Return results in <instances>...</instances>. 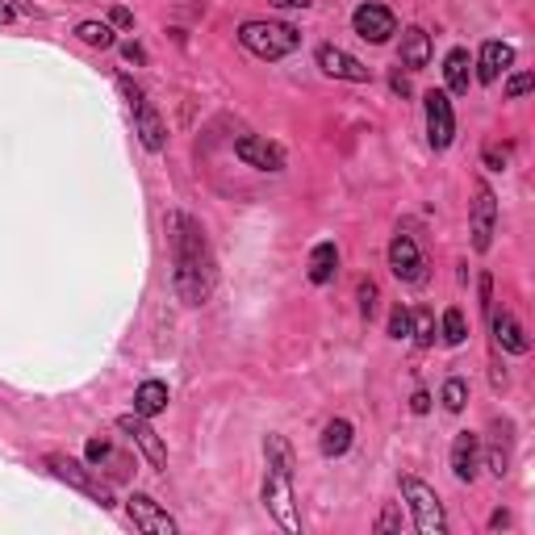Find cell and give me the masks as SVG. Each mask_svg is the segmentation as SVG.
I'll return each instance as SVG.
<instances>
[{"mask_svg":"<svg viewBox=\"0 0 535 535\" xmlns=\"http://www.w3.org/2000/svg\"><path fill=\"white\" fill-rule=\"evenodd\" d=\"M168 247H172V293L184 306H205L218 285V260L205 239V226L184 209L168 214Z\"/></svg>","mask_w":535,"mask_h":535,"instance_id":"cell-1","label":"cell"},{"mask_svg":"<svg viewBox=\"0 0 535 535\" xmlns=\"http://www.w3.org/2000/svg\"><path fill=\"white\" fill-rule=\"evenodd\" d=\"M264 506L268 515L281 523V531L301 535V515H297V498H293V448L285 435H268L264 439Z\"/></svg>","mask_w":535,"mask_h":535,"instance_id":"cell-2","label":"cell"},{"mask_svg":"<svg viewBox=\"0 0 535 535\" xmlns=\"http://www.w3.org/2000/svg\"><path fill=\"white\" fill-rule=\"evenodd\" d=\"M239 42H243V51H251L255 59L276 63V59H285V55L297 51L301 34L289 26V21H243Z\"/></svg>","mask_w":535,"mask_h":535,"instance_id":"cell-3","label":"cell"},{"mask_svg":"<svg viewBox=\"0 0 535 535\" xmlns=\"http://www.w3.org/2000/svg\"><path fill=\"white\" fill-rule=\"evenodd\" d=\"M402 498L410 506L414 531H423V535H448V510H444V502H439V494L431 490L427 481L402 477Z\"/></svg>","mask_w":535,"mask_h":535,"instance_id":"cell-4","label":"cell"},{"mask_svg":"<svg viewBox=\"0 0 535 535\" xmlns=\"http://www.w3.org/2000/svg\"><path fill=\"white\" fill-rule=\"evenodd\" d=\"M46 469H51L59 481H67L72 490H80V494H88L92 502H101L105 510L113 506V494H109V485L97 477V469H92L88 460H76V456H63V452H51L46 456Z\"/></svg>","mask_w":535,"mask_h":535,"instance_id":"cell-5","label":"cell"},{"mask_svg":"<svg viewBox=\"0 0 535 535\" xmlns=\"http://www.w3.org/2000/svg\"><path fill=\"white\" fill-rule=\"evenodd\" d=\"M423 118H427V143L431 151H448L456 143V109L444 88L423 92Z\"/></svg>","mask_w":535,"mask_h":535,"instance_id":"cell-6","label":"cell"},{"mask_svg":"<svg viewBox=\"0 0 535 535\" xmlns=\"http://www.w3.org/2000/svg\"><path fill=\"white\" fill-rule=\"evenodd\" d=\"M389 268L402 285H423L427 281V255H423V247H418V239L406 235V230H398V235L389 239Z\"/></svg>","mask_w":535,"mask_h":535,"instance_id":"cell-7","label":"cell"},{"mask_svg":"<svg viewBox=\"0 0 535 535\" xmlns=\"http://www.w3.org/2000/svg\"><path fill=\"white\" fill-rule=\"evenodd\" d=\"M469 235H473V251H490L494 235H498V197L490 184H477L473 189V209H469Z\"/></svg>","mask_w":535,"mask_h":535,"instance_id":"cell-8","label":"cell"},{"mask_svg":"<svg viewBox=\"0 0 535 535\" xmlns=\"http://www.w3.org/2000/svg\"><path fill=\"white\" fill-rule=\"evenodd\" d=\"M118 431L134 439V448L147 456V464H151L155 473H164V469H168V444L159 439V431L147 423L143 414H122V418H118Z\"/></svg>","mask_w":535,"mask_h":535,"instance_id":"cell-9","label":"cell"},{"mask_svg":"<svg viewBox=\"0 0 535 535\" xmlns=\"http://www.w3.org/2000/svg\"><path fill=\"white\" fill-rule=\"evenodd\" d=\"M314 63H318V72L331 76V80H347V84H368V80H372L368 63H360L356 55H347L343 46H331V42L318 46V51H314Z\"/></svg>","mask_w":535,"mask_h":535,"instance_id":"cell-10","label":"cell"},{"mask_svg":"<svg viewBox=\"0 0 535 535\" xmlns=\"http://www.w3.org/2000/svg\"><path fill=\"white\" fill-rule=\"evenodd\" d=\"M352 30L364 38V42H372V46H385L393 34H398V17H393V9L389 5H360L356 13H352Z\"/></svg>","mask_w":535,"mask_h":535,"instance_id":"cell-11","label":"cell"},{"mask_svg":"<svg viewBox=\"0 0 535 535\" xmlns=\"http://www.w3.org/2000/svg\"><path fill=\"white\" fill-rule=\"evenodd\" d=\"M126 510H130L134 527H138V531H147V535H176V531H180V523H176L151 494H138V490H134V494L126 498Z\"/></svg>","mask_w":535,"mask_h":535,"instance_id":"cell-12","label":"cell"},{"mask_svg":"<svg viewBox=\"0 0 535 535\" xmlns=\"http://www.w3.org/2000/svg\"><path fill=\"white\" fill-rule=\"evenodd\" d=\"M235 155L243 159L247 168H255V172H285V147L268 143V138H260V134L235 138Z\"/></svg>","mask_w":535,"mask_h":535,"instance_id":"cell-13","label":"cell"},{"mask_svg":"<svg viewBox=\"0 0 535 535\" xmlns=\"http://www.w3.org/2000/svg\"><path fill=\"white\" fill-rule=\"evenodd\" d=\"M448 464H452V477H456V481L473 485V481H477V473H481V435H473V431H460V435L452 439Z\"/></svg>","mask_w":535,"mask_h":535,"instance_id":"cell-14","label":"cell"},{"mask_svg":"<svg viewBox=\"0 0 535 535\" xmlns=\"http://www.w3.org/2000/svg\"><path fill=\"white\" fill-rule=\"evenodd\" d=\"M473 67H477V84H494L498 76H506L510 67H515V46L502 42V38H490V42H485L481 51H477Z\"/></svg>","mask_w":535,"mask_h":535,"instance_id":"cell-15","label":"cell"},{"mask_svg":"<svg viewBox=\"0 0 535 535\" xmlns=\"http://www.w3.org/2000/svg\"><path fill=\"white\" fill-rule=\"evenodd\" d=\"M510 460H515V427L498 418L490 427V448H485V469H490L498 481L510 473Z\"/></svg>","mask_w":535,"mask_h":535,"instance_id":"cell-16","label":"cell"},{"mask_svg":"<svg viewBox=\"0 0 535 535\" xmlns=\"http://www.w3.org/2000/svg\"><path fill=\"white\" fill-rule=\"evenodd\" d=\"M490 327H494V343L510 356H527L531 352V339L523 331V322L510 314V310H490Z\"/></svg>","mask_w":535,"mask_h":535,"instance_id":"cell-17","label":"cell"},{"mask_svg":"<svg viewBox=\"0 0 535 535\" xmlns=\"http://www.w3.org/2000/svg\"><path fill=\"white\" fill-rule=\"evenodd\" d=\"M134 134H138V143H143V151H151V155H159V151L168 147V126H164V118L155 113L151 101L134 105Z\"/></svg>","mask_w":535,"mask_h":535,"instance_id":"cell-18","label":"cell"},{"mask_svg":"<svg viewBox=\"0 0 535 535\" xmlns=\"http://www.w3.org/2000/svg\"><path fill=\"white\" fill-rule=\"evenodd\" d=\"M427 63H431V34L423 26H406L402 46H398V67H406V72H423Z\"/></svg>","mask_w":535,"mask_h":535,"instance_id":"cell-19","label":"cell"},{"mask_svg":"<svg viewBox=\"0 0 535 535\" xmlns=\"http://www.w3.org/2000/svg\"><path fill=\"white\" fill-rule=\"evenodd\" d=\"M469 84H473V55L464 46H452L444 59V92L448 97H469Z\"/></svg>","mask_w":535,"mask_h":535,"instance_id":"cell-20","label":"cell"},{"mask_svg":"<svg viewBox=\"0 0 535 535\" xmlns=\"http://www.w3.org/2000/svg\"><path fill=\"white\" fill-rule=\"evenodd\" d=\"M352 439H356L352 423H347V418H331V423L322 427V435H318V452L327 460H339V456H347V448H352Z\"/></svg>","mask_w":535,"mask_h":535,"instance_id":"cell-21","label":"cell"},{"mask_svg":"<svg viewBox=\"0 0 535 535\" xmlns=\"http://www.w3.org/2000/svg\"><path fill=\"white\" fill-rule=\"evenodd\" d=\"M335 272H339V247L327 239V243H318L310 251V285H331L335 281Z\"/></svg>","mask_w":535,"mask_h":535,"instance_id":"cell-22","label":"cell"},{"mask_svg":"<svg viewBox=\"0 0 535 535\" xmlns=\"http://www.w3.org/2000/svg\"><path fill=\"white\" fill-rule=\"evenodd\" d=\"M168 410V385L164 381H143L134 389V414H143V418H155V414H164Z\"/></svg>","mask_w":535,"mask_h":535,"instance_id":"cell-23","label":"cell"},{"mask_svg":"<svg viewBox=\"0 0 535 535\" xmlns=\"http://www.w3.org/2000/svg\"><path fill=\"white\" fill-rule=\"evenodd\" d=\"M76 38L84 46H92V51H113L118 46V34H113L109 21H80L76 26Z\"/></svg>","mask_w":535,"mask_h":535,"instance_id":"cell-24","label":"cell"},{"mask_svg":"<svg viewBox=\"0 0 535 535\" xmlns=\"http://www.w3.org/2000/svg\"><path fill=\"white\" fill-rule=\"evenodd\" d=\"M439 339H444L448 347H460L464 339H469V322H464V310L460 306H448L444 318H439Z\"/></svg>","mask_w":535,"mask_h":535,"instance_id":"cell-25","label":"cell"},{"mask_svg":"<svg viewBox=\"0 0 535 535\" xmlns=\"http://www.w3.org/2000/svg\"><path fill=\"white\" fill-rule=\"evenodd\" d=\"M84 460H88L97 473H101V464H109L113 473H122V469H126V460H122V456H113V444H109V439H88Z\"/></svg>","mask_w":535,"mask_h":535,"instance_id":"cell-26","label":"cell"},{"mask_svg":"<svg viewBox=\"0 0 535 535\" xmlns=\"http://www.w3.org/2000/svg\"><path fill=\"white\" fill-rule=\"evenodd\" d=\"M439 402H444L448 414H460L464 406H469V381H464V377H448L444 389H439Z\"/></svg>","mask_w":535,"mask_h":535,"instance_id":"cell-27","label":"cell"},{"mask_svg":"<svg viewBox=\"0 0 535 535\" xmlns=\"http://www.w3.org/2000/svg\"><path fill=\"white\" fill-rule=\"evenodd\" d=\"M410 335H414V343H418V347H431V343H435V335H439L435 314H431V310H414V314H410Z\"/></svg>","mask_w":535,"mask_h":535,"instance_id":"cell-28","label":"cell"},{"mask_svg":"<svg viewBox=\"0 0 535 535\" xmlns=\"http://www.w3.org/2000/svg\"><path fill=\"white\" fill-rule=\"evenodd\" d=\"M402 527H406V519H402V510H398V502H389L385 510H381V519H377V535H402Z\"/></svg>","mask_w":535,"mask_h":535,"instance_id":"cell-29","label":"cell"},{"mask_svg":"<svg viewBox=\"0 0 535 535\" xmlns=\"http://www.w3.org/2000/svg\"><path fill=\"white\" fill-rule=\"evenodd\" d=\"M17 17H38V9L26 5V0H0V26H9Z\"/></svg>","mask_w":535,"mask_h":535,"instance_id":"cell-30","label":"cell"},{"mask_svg":"<svg viewBox=\"0 0 535 535\" xmlns=\"http://www.w3.org/2000/svg\"><path fill=\"white\" fill-rule=\"evenodd\" d=\"M377 301H381V289H377V281H360V314L372 322L377 318Z\"/></svg>","mask_w":535,"mask_h":535,"instance_id":"cell-31","label":"cell"},{"mask_svg":"<svg viewBox=\"0 0 535 535\" xmlns=\"http://www.w3.org/2000/svg\"><path fill=\"white\" fill-rule=\"evenodd\" d=\"M531 88H535V76H531V72H515V76L506 80L502 92H506V101H519V97H527Z\"/></svg>","mask_w":535,"mask_h":535,"instance_id":"cell-32","label":"cell"},{"mask_svg":"<svg viewBox=\"0 0 535 535\" xmlns=\"http://www.w3.org/2000/svg\"><path fill=\"white\" fill-rule=\"evenodd\" d=\"M389 335H393V339H410V310H406V306H393V314H389Z\"/></svg>","mask_w":535,"mask_h":535,"instance_id":"cell-33","label":"cell"},{"mask_svg":"<svg viewBox=\"0 0 535 535\" xmlns=\"http://www.w3.org/2000/svg\"><path fill=\"white\" fill-rule=\"evenodd\" d=\"M109 26H113V30H134V13L122 9V5H113V9H109Z\"/></svg>","mask_w":535,"mask_h":535,"instance_id":"cell-34","label":"cell"},{"mask_svg":"<svg viewBox=\"0 0 535 535\" xmlns=\"http://www.w3.org/2000/svg\"><path fill=\"white\" fill-rule=\"evenodd\" d=\"M122 59L134 63V67H143V63H147V51H143L138 42H122Z\"/></svg>","mask_w":535,"mask_h":535,"instance_id":"cell-35","label":"cell"},{"mask_svg":"<svg viewBox=\"0 0 535 535\" xmlns=\"http://www.w3.org/2000/svg\"><path fill=\"white\" fill-rule=\"evenodd\" d=\"M410 410H414V414H427V410H431V393H427V389H418L414 398H410Z\"/></svg>","mask_w":535,"mask_h":535,"instance_id":"cell-36","label":"cell"},{"mask_svg":"<svg viewBox=\"0 0 535 535\" xmlns=\"http://www.w3.org/2000/svg\"><path fill=\"white\" fill-rule=\"evenodd\" d=\"M485 164H490L494 172H502V168H506V151H494V147H490V151H485Z\"/></svg>","mask_w":535,"mask_h":535,"instance_id":"cell-37","label":"cell"},{"mask_svg":"<svg viewBox=\"0 0 535 535\" xmlns=\"http://www.w3.org/2000/svg\"><path fill=\"white\" fill-rule=\"evenodd\" d=\"M389 84H393V92H398V97H410V80H406L402 72H393V76H389Z\"/></svg>","mask_w":535,"mask_h":535,"instance_id":"cell-38","label":"cell"},{"mask_svg":"<svg viewBox=\"0 0 535 535\" xmlns=\"http://www.w3.org/2000/svg\"><path fill=\"white\" fill-rule=\"evenodd\" d=\"M502 527H510V515H506V510H494V515H490V531H502Z\"/></svg>","mask_w":535,"mask_h":535,"instance_id":"cell-39","label":"cell"},{"mask_svg":"<svg viewBox=\"0 0 535 535\" xmlns=\"http://www.w3.org/2000/svg\"><path fill=\"white\" fill-rule=\"evenodd\" d=\"M272 5H276V9H310L314 0H272Z\"/></svg>","mask_w":535,"mask_h":535,"instance_id":"cell-40","label":"cell"}]
</instances>
